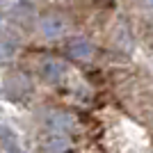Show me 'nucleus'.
Here are the masks:
<instances>
[{"mask_svg":"<svg viewBox=\"0 0 153 153\" xmlns=\"http://www.w3.org/2000/svg\"><path fill=\"white\" fill-rule=\"evenodd\" d=\"M140 5H144V7H153V0H137Z\"/></svg>","mask_w":153,"mask_h":153,"instance_id":"8","label":"nucleus"},{"mask_svg":"<svg viewBox=\"0 0 153 153\" xmlns=\"http://www.w3.org/2000/svg\"><path fill=\"white\" fill-rule=\"evenodd\" d=\"M66 76V66H64L62 62H57V59H46L44 64H41V78H44L46 82H59L62 78Z\"/></svg>","mask_w":153,"mask_h":153,"instance_id":"4","label":"nucleus"},{"mask_svg":"<svg viewBox=\"0 0 153 153\" xmlns=\"http://www.w3.org/2000/svg\"><path fill=\"white\" fill-rule=\"evenodd\" d=\"M14 21H19V23H27L32 19V7L27 2H19V5L14 7Z\"/></svg>","mask_w":153,"mask_h":153,"instance_id":"6","label":"nucleus"},{"mask_svg":"<svg viewBox=\"0 0 153 153\" xmlns=\"http://www.w3.org/2000/svg\"><path fill=\"white\" fill-rule=\"evenodd\" d=\"M66 149H69V140L59 133H51L44 140V151L46 153H66Z\"/></svg>","mask_w":153,"mask_h":153,"instance_id":"5","label":"nucleus"},{"mask_svg":"<svg viewBox=\"0 0 153 153\" xmlns=\"http://www.w3.org/2000/svg\"><path fill=\"white\" fill-rule=\"evenodd\" d=\"M66 19L62 14H55V12H48L39 19V32L44 34L46 39H59L66 34Z\"/></svg>","mask_w":153,"mask_h":153,"instance_id":"1","label":"nucleus"},{"mask_svg":"<svg viewBox=\"0 0 153 153\" xmlns=\"http://www.w3.org/2000/svg\"><path fill=\"white\" fill-rule=\"evenodd\" d=\"M46 123H48V128H51V133H59V135H64L66 130H71V126H73V119H71L69 112H62V110H53L51 114H48V119H46Z\"/></svg>","mask_w":153,"mask_h":153,"instance_id":"3","label":"nucleus"},{"mask_svg":"<svg viewBox=\"0 0 153 153\" xmlns=\"http://www.w3.org/2000/svg\"><path fill=\"white\" fill-rule=\"evenodd\" d=\"M0 16H2V12H0Z\"/></svg>","mask_w":153,"mask_h":153,"instance_id":"9","label":"nucleus"},{"mask_svg":"<svg viewBox=\"0 0 153 153\" xmlns=\"http://www.w3.org/2000/svg\"><path fill=\"white\" fill-rule=\"evenodd\" d=\"M66 55L71 59H78V62H89L94 57V46L82 37H73L66 41Z\"/></svg>","mask_w":153,"mask_h":153,"instance_id":"2","label":"nucleus"},{"mask_svg":"<svg viewBox=\"0 0 153 153\" xmlns=\"http://www.w3.org/2000/svg\"><path fill=\"white\" fill-rule=\"evenodd\" d=\"M14 55V41L7 34H0V59H9Z\"/></svg>","mask_w":153,"mask_h":153,"instance_id":"7","label":"nucleus"}]
</instances>
